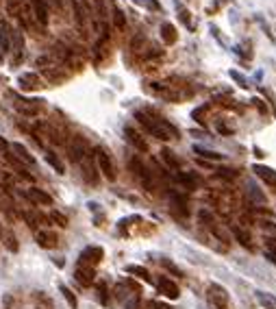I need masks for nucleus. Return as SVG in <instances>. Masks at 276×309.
<instances>
[{"label": "nucleus", "mask_w": 276, "mask_h": 309, "mask_svg": "<svg viewBox=\"0 0 276 309\" xmlns=\"http://www.w3.org/2000/svg\"><path fill=\"white\" fill-rule=\"evenodd\" d=\"M252 170L257 172V176L265 183V185L276 187V170L274 168H267V166H261V163H257V166H252Z\"/></svg>", "instance_id": "obj_6"}, {"label": "nucleus", "mask_w": 276, "mask_h": 309, "mask_svg": "<svg viewBox=\"0 0 276 309\" xmlns=\"http://www.w3.org/2000/svg\"><path fill=\"white\" fill-rule=\"evenodd\" d=\"M124 135H126V140H128L130 144H133V146H135L137 150H142V153H146V150H148V144L144 142V137H142L140 133H137V131H135L133 127H126V129H124Z\"/></svg>", "instance_id": "obj_8"}, {"label": "nucleus", "mask_w": 276, "mask_h": 309, "mask_svg": "<svg viewBox=\"0 0 276 309\" xmlns=\"http://www.w3.org/2000/svg\"><path fill=\"white\" fill-rule=\"evenodd\" d=\"M18 83L22 85V89H39L42 87V81H39L37 74H22L18 78Z\"/></svg>", "instance_id": "obj_15"}, {"label": "nucleus", "mask_w": 276, "mask_h": 309, "mask_svg": "<svg viewBox=\"0 0 276 309\" xmlns=\"http://www.w3.org/2000/svg\"><path fill=\"white\" fill-rule=\"evenodd\" d=\"M46 163H48V166H52L57 170V174H65V166L61 163V159H59V157L52 153V150H48V153H46Z\"/></svg>", "instance_id": "obj_17"}, {"label": "nucleus", "mask_w": 276, "mask_h": 309, "mask_svg": "<svg viewBox=\"0 0 276 309\" xmlns=\"http://www.w3.org/2000/svg\"><path fill=\"white\" fill-rule=\"evenodd\" d=\"M231 78H235V81H237V85H239V87H248V81H246V78L239 74L237 70H231Z\"/></svg>", "instance_id": "obj_29"}, {"label": "nucleus", "mask_w": 276, "mask_h": 309, "mask_svg": "<svg viewBox=\"0 0 276 309\" xmlns=\"http://www.w3.org/2000/svg\"><path fill=\"white\" fill-rule=\"evenodd\" d=\"M31 7L35 11V18L39 24H48V9H46L44 0H31Z\"/></svg>", "instance_id": "obj_12"}, {"label": "nucleus", "mask_w": 276, "mask_h": 309, "mask_svg": "<svg viewBox=\"0 0 276 309\" xmlns=\"http://www.w3.org/2000/svg\"><path fill=\"white\" fill-rule=\"evenodd\" d=\"M209 111V105H202L200 109H196L194 111V120H198L200 124H205V114Z\"/></svg>", "instance_id": "obj_27"}, {"label": "nucleus", "mask_w": 276, "mask_h": 309, "mask_svg": "<svg viewBox=\"0 0 276 309\" xmlns=\"http://www.w3.org/2000/svg\"><path fill=\"white\" fill-rule=\"evenodd\" d=\"M35 240H37V244L42 246V248H55L57 246V235L55 233H50V231H37L35 233Z\"/></svg>", "instance_id": "obj_9"}, {"label": "nucleus", "mask_w": 276, "mask_h": 309, "mask_svg": "<svg viewBox=\"0 0 276 309\" xmlns=\"http://www.w3.org/2000/svg\"><path fill=\"white\" fill-rule=\"evenodd\" d=\"M176 11H179V18H181V22L185 24L187 29H194V24H192V18H189V16H192V13H189V11L185 9V7H183V5H176Z\"/></svg>", "instance_id": "obj_23"}, {"label": "nucleus", "mask_w": 276, "mask_h": 309, "mask_svg": "<svg viewBox=\"0 0 276 309\" xmlns=\"http://www.w3.org/2000/svg\"><path fill=\"white\" fill-rule=\"evenodd\" d=\"M157 287H159V292H161L166 298H170V300H176V298L181 296L179 285H176L174 281H170L168 277H161L159 281H157Z\"/></svg>", "instance_id": "obj_5"}, {"label": "nucleus", "mask_w": 276, "mask_h": 309, "mask_svg": "<svg viewBox=\"0 0 276 309\" xmlns=\"http://www.w3.org/2000/svg\"><path fill=\"white\" fill-rule=\"evenodd\" d=\"M50 220L57 222L59 227H68V218H65L63 214H59V212H50Z\"/></svg>", "instance_id": "obj_26"}, {"label": "nucleus", "mask_w": 276, "mask_h": 309, "mask_svg": "<svg viewBox=\"0 0 276 309\" xmlns=\"http://www.w3.org/2000/svg\"><path fill=\"white\" fill-rule=\"evenodd\" d=\"M26 196H29L33 202H37V205H50V202H52L50 194H46L44 189H39V187H31L29 192H26Z\"/></svg>", "instance_id": "obj_11"}, {"label": "nucleus", "mask_w": 276, "mask_h": 309, "mask_svg": "<svg viewBox=\"0 0 276 309\" xmlns=\"http://www.w3.org/2000/svg\"><path fill=\"white\" fill-rule=\"evenodd\" d=\"M0 150H3V153H7V150H9V142H7L3 135H0Z\"/></svg>", "instance_id": "obj_34"}, {"label": "nucleus", "mask_w": 276, "mask_h": 309, "mask_svg": "<svg viewBox=\"0 0 276 309\" xmlns=\"http://www.w3.org/2000/svg\"><path fill=\"white\" fill-rule=\"evenodd\" d=\"M194 153L200 155V157H205V159H211V161H222V159H224V155L215 153V150H207L202 146H194Z\"/></svg>", "instance_id": "obj_18"}, {"label": "nucleus", "mask_w": 276, "mask_h": 309, "mask_svg": "<svg viewBox=\"0 0 276 309\" xmlns=\"http://www.w3.org/2000/svg\"><path fill=\"white\" fill-rule=\"evenodd\" d=\"M61 290V294H63V298L68 300V305H70V309H76L78 307V300H76V296H74V292L70 290V287H65V285H61L59 287Z\"/></svg>", "instance_id": "obj_22"}, {"label": "nucleus", "mask_w": 276, "mask_h": 309, "mask_svg": "<svg viewBox=\"0 0 276 309\" xmlns=\"http://www.w3.org/2000/svg\"><path fill=\"white\" fill-rule=\"evenodd\" d=\"M9 148L13 150V153H16L18 157H20V159H22L24 163H35V159H33V155L29 153V150H26L24 146H22V144H9Z\"/></svg>", "instance_id": "obj_16"}, {"label": "nucleus", "mask_w": 276, "mask_h": 309, "mask_svg": "<svg viewBox=\"0 0 276 309\" xmlns=\"http://www.w3.org/2000/svg\"><path fill=\"white\" fill-rule=\"evenodd\" d=\"M150 309H172V307L166 305V303H159V300H153V303H150Z\"/></svg>", "instance_id": "obj_33"}, {"label": "nucleus", "mask_w": 276, "mask_h": 309, "mask_svg": "<svg viewBox=\"0 0 276 309\" xmlns=\"http://www.w3.org/2000/svg\"><path fill=\"white\" fill-rule=\"evenodd\" d=\"M265 253L276 255V238H265Z\"/></svg>", "instance_id": "obj_28"}, {"label": "nucleus", "mask_w": 276, "mask_h": 309, "mask_svg": "<svg viewBox=\"0 0 276 309\" xmlns=\"http://www.w3.org/2000/svg\"><path fill=\"white\" fill-rule=\"evenodd\" d=\"M113 22L117 29H124V26H126V18H124V13L120 9H113Z\"/></svg>", "instance_id": "obj_25"}, {"label": "nucleus", "mask_w": 276, "mask_h": 309, "mask_svg": "<svg viewBox=\"0 0 276 309\" xmlns=\"http://www.w3.org/2000/svg\"><path fill=\"white\" fill-rule=\"evenodd\" d=\"M161 157H163V161H166L172 170H179V159H176L174 153H172L170 148H163V150H161Z\"/></svg>", "instance_id": "obj_21"}, {"label": "nucleus", "mask_w": 276, "mask_h": 309, "mask_svg": "<svg viewBox=\"0 0 276 309\" xmlns=\"http://www.w3.org/2000/svg\"><path fill=\"white\" fill-rule=\"evenodd\" d=\"M135 118L150 135L157 137V140L168 142V140H176V137H179V129H176L174 124H170L168 120H163L161 116H155L153 111H135Z\"/></svg>", "instance_id": "obj_1"}, {"label": "nucleus", "mask_w": 276, "mask_h": 309, "mask_svg": "<svg viewBox=\"0 0 276 309\" xmlns=\"http://www.w3.org/2000/svg\"><path fill=\"white\" fill-rule=\"evenodd\" d=\"M135 5H140V7H146V9H150V11H161V5H159V0H135Z\"/></svg>", "instance_id": "obj_24"}, {"label": "nucleus", "mask_w": 276, "mask_h": 309, "mask_svg": "<svg viewBox=\"0 0 276 309\" xmlns=\"http://www.w3.org/2000/svg\"><path fill=\"white\" fill-rule=\"evenodd\" d=\"M161 39L166 44H176V39H179V33H176V29H174V24H170V22H163L161 24Z\"/></svg>", "instance_id": "obj_14"}, {"label": "nucleus", "mask_w": 276, "mask_h": 309, "mask_svg": "<svg viewBox=\"0 0 276 309\" xmlns=\"http://www.w3.org/2000/svg\"><path fill=\"white\" fill-rule=\"evenodd\" d=\"M96 161H98V168H100V172L104 179L109 181H115V168H113V161H111L109 153L104 148H96Z\"/></svg>", "instance_id": "obj_3"}, {"label": "nucleus", "mask_w": 276, "mask_h": 309, "mask_svg": "<svg viewBox=\"0 0 276 309\" xmlns=\"http://www.w3.org/2000/svg\"><path fill=\"white\" fill-rule=\"evenodd\" d=\"M9 48H11V29L3 20V22H0V50L9 52Z\"/></svg>", "instance_id": "obj_13"}, {"label": "nucleus", "mask_w": 276, "mask_h": 309, "mask_svg": "<svg viewBox=\"0 0 276 309\" xmlns=\"http://www.w3.org/2000/svg\"><path fill=\"white\" fill-rule=\"evenodd\" d=\"M74 277H76V281H78L81 285L89 287L91 283H94L96 272H94V268H89V266H78V268H76V272H74Z\"/></svg>", "instance_id": "obj_7"}, {"label": "nucleus", "mask_w": 276, "mask_h": 309, "mask_svg": "<svg viewBox=\"0 0 276 309\" xmlns=\"http://www.w3.org/2000/svg\"><path fill=\"white\" fill-rule=\"evenodd\" d=\"M126 272L135 274V277H140V279L146 281V283H150V274H148V270L144 266H133V264H130V266H126Z\"/></svg>", "instance_id": "obj_20"}, {"label": "nucleus", "mask_w": 276, "mask_h": 309, "mask_svg": "<svg viewBox=\"0 0 276 309\" xmlns=\"http://www.w3.org/2000/svg\"><path fill=\"white\" fill-rule=\"evenodd\" d=\"M207 298L213 309H228V292L220 283H211L207 290Z\"/></svg>", "instance_id": "obj_2"}, {"label": "nucleus", "mask_w": 276, "mask_h": 309, "mask_svg": "<svg viewBox=\"0 0 276 309\" xmlns=\"http://www.w3.org/2000/svg\"><path fill=\"white\" fill-rule=\"evenodd\" d=\"M233 235H235V240H237L241 246L250 248V233L248 231H244V229H239V227H233Z\"/></svg>", "instance_id": "obj_19"}, {"label": "nucleus", "mask_w": 276, "mask_h": 309, "mask_svg": "<svg viewBox=\"0 0 276 309\" xmlns=\"http://www.w3.org/2000/svg\"><path fill=\"white\" fill-rule=\"evenodd\" d=\"M102 248L100 246H89V248H85V251L78 255V266H89V268H94L96 264H100L102 261Z\"/></svg>", "instance_id": "obj_4"}, {"label": "nucleus", "mask_w": 276, "mask_h": 309, "mask_svg": "<svg viewBox=\"0 0 276 309\" xmlns=\"http://www.w3.org/2000/svg\"><path fill=\"white\" fill-rule=\"evenodd\" d=\"M220 176H224V179H233V176H235V172H233V170H222V172H220Z\"/></svg>", "instance_id": "obj_35"}, {"label": "nucleus", "mask_w": 276, "mask_h": 309, "mask_svg": "<svg viewBox=\"0 0 276 309\" xmlns=\"http://www.w3.org/2000/svg\"><path fill=\"white\" fill-rule=\"evenodd\" d=\"M161 264H163V266H166V268H168V270H172L174 274H179V277H181V270H179V268H176V266L172 264V261H168V259H161Z\"/></svg>", "instance_id": "obj_31"}, {"label": "nucleus", "mask_w": 276, "mask_h": 309, "mask_svg": "<svg viewBox=\"0 0 276 309\" xmlns=\"http://www.w3.org/2000/svg\"><path fill=\"white\" fill-rule=\"evenodd\" d=\"M130 168L135 170V174H137V176H140V179H142V183H144V185H146L148 189H153V179H150L148 170L142 166V161H140V159H133V161H130Z\"/></svg>", "instance_id": "obj_10"}, {"label": "nucleus", "mask_w": 276, "mask_h": 309, "mask_svg": "<svg viewBox=\"0 0 276 309\" xmlns=\"http://www.w3.org/2000/svg\"><path fill=\"white\" fill-rule=\"evenodd\" d=\"M220 3H228V0H220Z\"/></svg>", "instance_id": "obj_36"}, {"label": "nucleus", "mask_w": 276, "mask_h": 309, "mask_svg": "<svg viewBox=\"0 0 276 309\" xmlns=\"http://www.w3.org/2000/svg\"><path fill=\"white\" fill-rule=\"evenodd\" d=\"M98 296H100V303H102V305L109 303V300H107V285H104V283L98 285Z\"/></svg>", "instance_id": "obj_30"}, {"label": "nucleus", "mask_w": 276, "mask_h": 309, "mask_svg": "<svg viewBox=\"0 0 276 309\" xmlns=\"http://www.w3.org/2000/svg\"><path fill=\"white\" fill-rule=\"evenodd\" d=\"M259 303L263 305V307H267V309H276L272 300H270V298H265V296H261V294H259Z\"/></svg>", "instance_id": "obj_32"}]
</instances>
